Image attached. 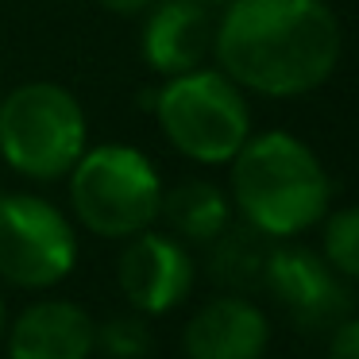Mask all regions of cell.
I'll return each instance as SVG.
<instances>
[{
  "mask_svg": "<svg viewBox=\"0 0 359 359\" xmlns=\"http://www.w3.org/2000/svg\"><path fill=\"white\" fill-rule=\"evenodd\" d=\"M344 32L325 0H228L212 27V58L243 93H317L336 74Z\"/></svg>",
  "mask_w": 359,
  "mask_h": 359,
  "instance_id": "1",
  "label": "cell"
},
{
  "mask_svg": "<svg viewBox=\"0 0 359 359\" xmlns=\"http://www.w3.org/2000/svg\"><path fill=\"white\" fill-rule=\"evenodd\" d=\"M232 201L243 224L266 240H294L320 224L332 182L320 155L294 132H251L232 155Z\"/></svg>",
  "mask_w": 359,
  "mask_h": 359,
  "instance_id": "2",
  "label": "cell"
},
{
  "mask_svg": "<svg viewBox=\"0 0 359 359\" xmlns=\"http://www.w3.org/2000/svg\"><path fill=\"white\" fill-rule=\"evenodd\" d=\"M151 109L178 155L201 166H224L251 135L248 93L224 70H186L151 93Z\"/></svg>",
  "mask_w": 359,
  "mask_h": 359,
  "instance_id": "3",
  "label": "cell"
},
{
  "mask_svg": "<svg viewBox=\"0 0 359 359\" xmlns=\"http://www.w3.org/2000/svg\"><path fill=\"white\" fill-rule=\"evenodd\" d=\"M66 178L78 224L101 240H128L158 220L163 178L155 163L128 143L86 147Z\"/></svg>",
  "mask_w": 359,
  "mask_h": 359,
  "instance_id": "4",
  "label": "cell"
},
{
  "mask_svg": "<svg viewBox=\"0 0 359 359\" xmlns=\"http://www.w3.org/2000/svg\"><path fill=\"white\" fill-rule=\"evenodd\" d=\"M86 135L81 101L58 81H24L0 101V158L24 178H66L86 151Z\"/></svg>",
  "mask_w": 359,
  "mask_h": 359,
  "instance_id": "5",
  "label": "cell"
},
{
  "mask_svg": "<svg viewBox=\"0 0 359 359\" xmlns=\"http://www.w3.org/2000/svg\"><path fill=\"white\" fill-rule=\"evenodd\" d=\"M74 263L78 236L62 209L35 194H0V278L20 290H47Z\"/></svg>",
  "mask_w": 359,
  "mask_h": 359,
  "instance_id": "6",
  "label": "cell"
},
{
  "mask_svg": "<svg viewBox=\"0 0 359 359\" xmlns=\"http://www.w3.org/2000/svg\"><path fill=\"white\" fill-rule=\"evenodd\" d=\"M263 282L274 294V302L305 332L332 328L340 317H348L351 302H355L348 290V278H340L325 263V255H317L313 248H302V243H278V248L266 251Z\"/></svg>",
  "mask_w": 359,
  "mask_h": 359,
  "instance_id": "7",
  "label": "cell"
},
{
  "mask_svg": "<svg viewBox=\"0 0 359 359\" xmlns=\"http://www.w3.org/2000/svg\"><path fill=\"white\" fill-rule=\"evenodd\" d=\"M194 255L178 236L166 232H135L128 236V248L120 251L116 282L135 313L158 317L178 309L194 290Z\"/></svg>",
  "mask_w": 359,
  "mask_h": 359,
  "instance_id": "8",
  "label": "cell"
},
{
  "mask_svg": "<svg viewBox=\"0 0 359 359\" xmlns=\"http://www.w3.org/2000/svg\"><path fill=\"white\" fill-rule=\"evenodd\" d=\"M266 348L271 320L243 294H220L205 302L182 328L186 359H263Z\"/></svg>",
  "mask_w": 359,
  "mask_h": 359,
  "instance_id": "9",
  "label": "cell"
},
{
  "mask_svg": "<svg viewBox=\"0 0 359 359\" xmlns=\"http://www.w3.org/2000/svg\"><path fill=\"white\" fill-rule=\"evenodd\" d=\"M212 16L201 0H155L143 24V62L163 78L205 66L212 55Z\"/></svg>",
  "mask_w": 359,
  "mask_h": 359,
  "instance_id": "10",
  "label": "cell"
},
{
  "mask_svg": "<svg viewBox=\"0 0 359 359\" xmlns=\"http://www.w3.org/2000/svg\"><path fill=\"white\" fill-rule=\"evenodd\" d=\"M97 351V320L86 305L43 297L8 328V359H89Z\"/></svg>",
  "mask_w": 359,
  "mask_h": 359,
  "instance_id": "11",
  "label": "cell"
},
{
  "mask_svg": "<svg viewBox=\"0 0 359 359\" xmlns=\"http://www.w3.org/2000/svg\"><path fill=\"white\" fill-rule=\"evenodd\" d=\"M158 217L170 224V232L182 243H212L232 224V205H228L220 186L189 178V182H178L174 189H163Z\"/></svg>",
  "mask_w": 359,
  "mask_h": 359,
  "instance_id": "12",
  "label": "cell"
},
{
  "mask_svg": "<svg viewBox=\"0 0 359 359\" xmlns=\"http://www.w3.org/2000/svg\"><path fill=\"white\" fill-rule=\"evenodd\" d=\"M259 240H266V236H259L251 224L248 228L228 224L224 232L212 240V274H217V282H228V286H236V290H248V282L263 278L266 251L259 248Z\"/></svg>",
  "mask_w": 359,
  "mask_h": 359,
  "instance_id": "13",
  "label": "cell"
},
{
  "mask_svg": "<svg viewBox=\"0 0 359 359\" xmlns=\"http://www.w3.org/2000/svg\"><path fill=\"white\" fill-rule=\"evenodd\" d=\"M320 228V255L340 278L359 282V205L325 212Z\"/></svg>",
  "mask_w": 359,
  "mask_h": 359,
  "instance_id": "14",
  "label": "cell"
},
{
  "mask_svg": "<svg viewBox=\"0 0 359 359\" xmlns=\"http://www.w3.org/2000/svg\"><path fill=\"white\" fill-rule=\"evenodd\" d=\"M97 351L109 359H143L151 351V325L143 313H112L97 325Z\"/></svg>",
  "mask_w": 359,
  "mask_h": 359,
  "instance_id": "15",
  "label": "cell"
},
{
  "mask_svg": "<svg viewBox=\"0 0 359 359\" xmlns=\"http://www.w3.org/2000/svg\"><path fill=\"white\" fill-rule=\"evenodd\" d=\"M325 359H359V317H340L328 328Z\"/></svg>",
  "mask_w": 359,
  "mask_h": 359,
  "instance_id": "16",
  "label": "cell"
},
{
  "mask_svg": "<svg viewBox=\"0 0 359 359\" xmlns=\"http://www.w3.org/2000/svg\"><path fill=\"white\" fill-rule=\"evenodd\" d=\"M104 12H112V16H140V12H147L155 0H97Z\"/></svg>",
  "mask_w": 359,
  "mask_h": 359,
  "instance_id": "17",
  "label": "cell"
},
{
  "mask_svg": "<svg viewBox=\"0 0 359 359\" xmlns=\"http://www.w3.org/2000/svg\"><path fill=\"white\" fill-rule=\"evenodd\" d=\"M4 325H8V313H4V297H0V336H4Z\"/></svg>",
  "mask_w": 359,
  "mask_h": 359,
  "instance_id": "18",
  "label": "cell"
},
{
  "mask_svg": "<svg viewBox=\"0 0 359 359\" xmlns=\"http://www.w3.org/2000/svg\"><path fill=\"white\" fill-rule=\"evenodd\" d=\"M201 4H228V0H201Z\"/></svg>",
  "mask_w": 359,
  "mask_h": 359,
  "instance_id": "19",
  "label": "cell"
}]
</instances>
